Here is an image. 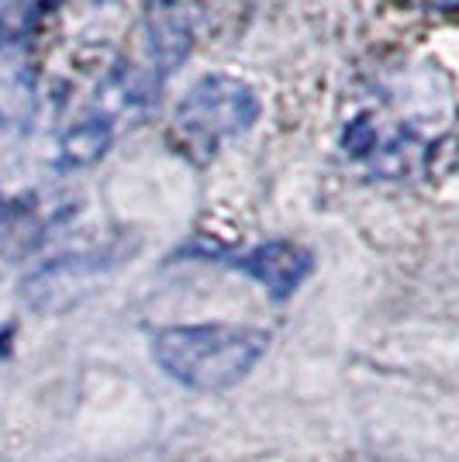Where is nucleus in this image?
I'll list each match as a JSON object with an SVG mask.
<instances>
[{
  "label": "nucleus",
  "mask_w": 459,
  "mask_h": 462,
  "mask_svg": "<svg viewBox=\"0 0 459 462\" xmlns=\"http://www.w3.org/2000/svg\"><path fill=\"white\" fill-rule=\"evenodd\" d=\"M267 346L269 335L259 328L211 321L163 328L153 342V356L176 383L201 393H218L242 383L263 359Z\"/></svg>",
  "instance_id": "1"
},
{
  "label": "nucleus",
  "mask_w": 459,
  "mask_h": 462,
  "mask_svg": "<svg viewBox=\"0 0 459 462\" xmlns=\"http://www.w3.org/2000/svg\"><path fill=\"white\" fill-rule=\"evenodd\" d=\"M256 117H259V97L246 79L211 73L197 79L176 104L173 132L183 152L208 159L225 142L246 135Z\"/></svg>",
  "instance_id": "2"
},
{
  "label": "nucleus",
  "mask_w": 459,
  "mask_h": 462,
  "mask_svg": "<svg viewBox=\"0 0 459 462\" xmlns=\"http://www.w3.org/2000/svg\"><path fill=\"white\" fill-rule=\"evenodd\" d=\"M239 266L249 273L259 287H267L273 297L284 300L311 273V252L301 249L297 242H267V245L252 249L249 255H242Z\"/></svg>",
  "instance_id": "3"
},
{
  "label": "nucleus",
  "mask_w": 459,
  "mask_h": 462,
  "mask_svg": "<svg viewBox=\"0 0 459 462\" xmlns=\"http://www.w3.org/2000/svg\"><path fill=\"white\" fill-rule=\"evenodd\" d=\"M418 4L432 7V11H453V4H456V0H418Z\"/></svg>",
  "instance_id": "4"
}]
</instances>
